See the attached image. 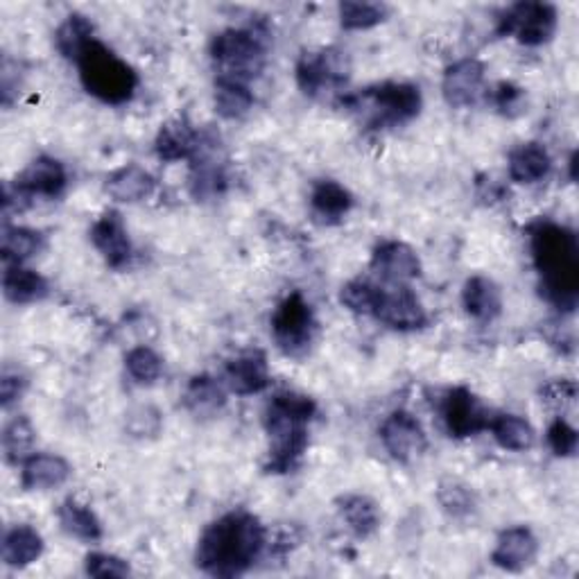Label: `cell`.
I'll return each mask as SVG.
<instances>
[{"mask_svg":"<svg viewBox=\"0 0 579 579\" xmlns=\"http://www.w3.org/2000/svg\"><path fill=\"white\" fill-rule=\"evenodd\" d=\"M267 532L250 512H231L204 530L198 541V568L213 577H238L263 555Z\"/></svg>","mask_w":579,"mask_h":579,"instance_id":"1","label":"cell"},{"mask_svg":"<svg viewBox=\"0 0 579 579\" xmlns=\"http://www.w3.org/2000/svg\"><path fill=\"white\" fill-rule=\"evenodd\" d=\"M530 250L541 274V292L564 313L577 309L579 297V244L577 236L550 219L528 227Z\"/></svg>","mask_w":579,"mask_h":579,"instance_id":"2","label":"cell"},{"mask_svg":"<svg viewBox=\"0 0 579 579\" xmlns=\"http://www.w3.org/2000/svg\"><path fill=\"white\" fill-rule=\"evenodd\" d=\"M317 415V403L292 390L274 394L265 412V428L269 435L267 474H290L299 466L309 449V424Z\"/></svg>","mask_w":579,"mask_h":579,"instance_id":"3","label":"cell"},{"mask_svg":"<svg viewBox=\"0 0 579 579\" xmlns=\"http://www.w3.org/2000/svg\"><path fill=\"white\" fill-rule=\"evenodd\" d=\"M269 48V33L263 25L229 27L211 41V60L219 68V77L250 81L261 75Z\"/></svg>","mask_w":579,"mask_h":579,"instance_id":"4","label":"cell"},{"mask_svg":"<svg viewBox=\"0 0 579 579\" xmlns=\"http://www.w3.org/2000/svg\"><path fill=\"white\" fill-rule=\"evenodd\" d=\"M77 66L85 89L106 104L129 102L136 87H139V75L134 73V68L100 41L89 43L77 60Z\"/></svg>","mask_w":579,"mask_h":579,"instance_id":"5","label":"cell"},{"mask_svg":"<svg viewBox=\"0 0 579 579\" xmlns=\"http://www.w3.org/2000/svg\"><path fill=\"white\" fill-rule=\"evenodd\" d=\"M342 104L351 109H369V123L374 127H394L417 118L421 114L424 98L419 87L407 85V81H382L363 93L344 98Z\"/></svg>","mask_w":579,"mask_h":579,"instance_id":"6","label":"cell"},{"mask_svg":"<svg viewBox=\"0 0 579 579\" xmlns=\"http://www.w3.org/2000/svg\"><path fill=\"white\" fill-rule=\"evenodd\" d=\"M349 75L351 62L347 52L338 48L303 52L297 64V85L311 98H319L328 91H340L347 87Z\"/></svg>","mask_w":579,"mask_h":579,"instance_id":"7","label":"cell"},{"mask_svg":"<svg viewBox=\"0 0 579 579\" xmlns=\"http://www.w3.org/2000/svg\"><path fill=\"white\" fill-rule=\"evenodd\" d=\"M272 333L286 355L301 357L311 349L315 336V317L311 303L301 292L288 294L272 315Z\"/></svg>","mask_w":579,"mask_h":579,"instance_id":"8","label":"cell"},{"mask_svg":"<svg viewBox=\"0 0 579 579\" xmlns=\"http://www.w3.org/2000/svg\"><path fill=\"white\" fill-rule=\"evenodd\" d=\"M495 33L530 48L543 46L557 33V10L550 3H516L499 18Z\"/></svg>","mask_w":579,"mask_h":579,"instance_id":"9","label":"cell"},{"mask_svg":"<svg viewBox=\"0 0 579 579\" xmlns=\"http://www.w3.org/2000/svg\"><path fill=\"white\" fill-rule=\"evenodd\" d=\"M227 188L225 152L219 136L211 129L200 131L196 154L190 156V190L198 200H213Z\"/></svg>","mask_w":579,"mask_h":579,"instance_id":"10","label":"cell"},{"mask_svg":"<svg viewBox=\"0 0 579 579\" xmlns=\"http://www.w3.org/2000/svg\"><path fill=\"white\" fill-rule=\"evenodd\" d=\"M441 417L451 437L466 439L489 428V412L482 401L466 388H453L441 401Z\"/></svg>","mask_w":579,"mask_h":579,"instance_id":"11","label":"cell"},{"mask_svg":"<svg viewBox=\"0 0 579 579\" xmlns=\"http://www.w3.org/2000/svg\"><path fill=\"white\" fill-rule=\"evenodd\" d=\"M380 441L385 451L403 464H410L421 457L428 446L421 424L405 410H397L385 419V424L380 426Z\"/></svg>","mask_w":579,"mask_h":579,"instance_id":"12","label":"cell"},{"mask_svg":"<svg viewBox=\"0 0 579 579\" xmlns=\"http://www.w3.org/2000/svg\"><path fill=\"white\" fill-rule=\"evenodd\" d=\"M66 171L64 165L52 156H39L16 177L14 198L18 202H27L35 198H60L66 188Z\"/></svg>","mask_w":579,"mask_h":579,"instance_id":"13","label":"cell"},{"mask_svg":"<svg viewBox=\"0 0 579 579\" xmlns=\"http://www.w3.org/2000/svg\"><path fill=\"white\" fill-rule=\"evenodd\" d=\"M374 317H378L382 324H388L394 330H419L428 324L424 303L407 286L382 290Z\"/></svg>","mask_w":579,"mask_h":579,"instance_id":"14","label":"cell"},{"mask_svg":"<svg viewBox=\"0 0 579 579\" xmlns=\"http://www.w3.org/2000/svg\"><path fill=\"white\" fill-rule=\"evenodd\" d=\"M372 269L385 281L405 286L407 281L421 277V261L410 244L401 240H388L374 250Z\"/></svg>","mask_w":579,"mask_h":579,"instance_id":"15","label":"cell"},{"mask_svg":"<svg viewBox=\"0 0 579 579\" xmlns=\"http://www.w3.org/2000/svg\"><path fill=\"white\" fill-rule=\"evenodd\" d=\"M484 85V64L476 58H466L451 64L441 81V93L453 109H464L478 102Z\"/></svg>","mask_w":579,"mask_h":579,"instance_id":"16","label":"cell"},{"mask_svg":"<svg viewBox=\"0 0 579 579\" xmlns=\"http://www.w3.org/2000/svg\"><path fill=\"white\" fill-rule=\"evenodd\" d=\"M91 242L102 254L109 267L123 269L131 261V242L123 215L118 211H106L91 229Z\"/></svg>","mask_w":579,"mask_h":579,"instance_id":"17","label":"cell"},{"mask_svg":"<svg viewBox=\"0 0 579 579\" xmlns=\"http://www.w3.org/2000/svg\"><path fill=\"white\" fill-rule=\"evenodd\" d=\"M539 555V541L534 532L526 526H516L505 530L491 553L493 566H499L507 572H520L534 564Z\"/></svg>","mask_w":579,"mask_h":579,"instance_id":"18","label":"cell"},{"mask_svg":"<svg viewBox=\"0 0 579 579\" xmlns=\"http://www.w3.org/2000/svg\"><path fill=\"white\" fill-rule=\"evenodd\" d=\"M227 388L238 397H252L267 390L269 369L267 357L261 351H247L227 365L225 369Z\"/></svg>","mask_w":579,"mask_h":579,"instance_id":"19","label":"cell"},{"mask_svg":"<svg viewBox=\"0 0 579 579\" xmlns=\"http://www.w3.org/2000/svg\"><path fill=\"white\" fill-rule=\"evenodd\" d=\"M73 474L62 455L35 453L21 464V484L25 491H48L62 487Z\"/></svg>","mask_w":579,"mask_h":579,"instance_id":"20","label":"cell"},{"mask_svg":"<svg viewBox=\"0 0 579 579\" xmlns=\"http://www.w3.org/2000/svg\"><path fill=\"white\" fill-rule=\"evenodd\" d=\"M200 141V131L192 127L186 118H173L165 125H161L154 150L156 156L165 163H175V161H190V156L196 154Z\"/></svg>","mask_w":579,"mask_h":579,"instance_id":"21","label":"cell"},{"mask_svg":"<svg viewBox=\"0 0 579 579\" xmlns=\"http://www.w3.org/2000/svg\"><path fill=\"white\" fill-rule=\"evenodd\" d=\"M154 188H156L154 177L136 163L123 165V168H118L106 179L109 196H112L116 202H125V204H136V202L148 200L154 192Z\"/></svg>","mask_w":579,"mask_h":579,"instance_id":"22","label":"cell"},{"mask_svg":"<svg viewBox=\"0 0 579 579\" xmlns=\"http://www.w3.org/2000/svg\"><path fill=\"white\" fill-rule=\"evenodd\" d=\"M462 303L468 317L478 322H493L503 313V297L499 286L487 277H471L464 284Z\"/></svg>","mask_w":579,"mask_h":579,"instance_id":"23","label":"cell"},{"mask_svg":"<svg viewBox=\"0 0 579 579\" xmlns=\"http://www.w3.org/2000/svg\"><path fill=\"white\" fill-rule=\"evenodd\" d=\"M509 177L516 184H537L547 177L553 159L541 143H520L509 152Z\"/></svg>","mask_w":579,"mask_h":579,"instance_id":"24","label":"cell"},{"mask_svg":"<svg viewBox=\"0 0 579 579\" xmlns=\"http://www.w3.org/2000/svg\"><path fill=\"white\" fill-rule=\"evenodd\" d=\"M311 206L315 217H319L324 225H338L353 209V196L342 184L333 179H324L317 181L313 188Z\"/></svg>","mask_w":579,"mask_h":579,"instance_id":"25","label":"cell"},{"mask_svg":"<svg viewBox=\"0 0 579 579\" xmlns=\"http://www.w3.org/2000/svg\"><path fill=\"white\" fill-rule=\"evenodd\" d=\"M184 403L188 407V412L192 417L198 419H211L215 417L219 410L225 407L227 403V394L223 390V385H219L213 376L209 374H200L188 382L186 394H184Z\"/></svg>","mask_w":579,"mask_h":579,"instance_id":"26","label":"cell"},{"mask_svg":"<svg viewBox=\"0 0 579 579\" xmlns=\"http://www.w3.org/2000/svg\"><path fill=\"white\" fill-rule=\"evenodd\" d=\"M338 512L357 539L372 537L380 526V507L363 493H349L338 501Z\"/></svg>","mask_w":579,"mask_h":579,"instance_id":"27","label":"cell"},{"mask_svg":"<svg viewBox=\"0 0 579 579\" xmlns=\"http://www.w3.org/2000/svg\"><path fill=\"white\" fill-rule=\"evenodd\" d=\"M3 292L8 301L18 303H35L48 297V281L35 269H27L23 265H8L3 274Z\"/></svg>","mask_w":579,"mask_h":579,"instance_id":"28","label":"cell"},{"mask_svg":"<svg viewBox=\"0 0 579 579\" xmlns=\"http://www.w3.org/2000/svg\"><path fill=\"white\" fill-rule=\"evenodd\" d=\"M43 555V539L30 526H16L3 539V562L12 568H25Z\"/></svg>","mask_w":579,"mask_h":579,"instance_id":"29","label":"cell"},{"mask_svg":"<svg viewBox=\"0 0 579 579\" xmlns=\"http://www.w3.org/2000/svg\"><path fill=\"white\" fill-rule=\"evenodd\" d=\"M254 106V96L250 87L240 79L231 77H217L215 81V109L217 114L227 121H238L250 114Z\"/></svg>","mask_w":579,"mask_h":579,"instance_id":"30","label":"cell"},{"mask_svg":"<svg viewBox=\"0 0 579 579\" xmlns=\"http://www.w3.org/2000/svg\"><path fill=\"white\" fill-rule=\"evenodd\" d=\"M58 516L66 534L87 543H96L102 539V526L89 505H81L79 501L68 499L62 503Z\"/></svg>","mask_w":579,"mask_h":579,"instance_id":"31","label":"cell"},{"mask_svg":"<svg viewBox=\"0 0 579 579\" xmlns=\"http://www.w3.org/2000/svg\"><path fill=\"white\" fill-rule=\"evenodd\" d=\"M489 428L493 432V439L499 441V446L505 451H530L537 441V432L530 421L516 415H499L489 421Z\"/></svg>","mask_w":579,"mask_h":579,"instance_id":"32","label":"cell"},{"mask_svg":"<svg viewBox=\"0 0 579 579\" xmlns=\"http://www.w3.org/2000/svg\"><path fill=\"white\" fill-rule=\"evenodd\" d=\"M43 250V236L27 227H3L0 236V252L8 265H23L27 259L37 256Z\"/></svg>","mask_w":579,"mask_h":579,"instance_id":"33","label":"cell"},{"mask_svg":"<svg viewBox=\"0 0 579 579\" xmlns=\"http://www.w3.org/2000/svg\"><path fill=\"white\" fill-rule=\"evenodd\" d=\"M93 39V23L85 14H71L54 35V46L66 60H79Z\"/></svg>","mask_w":579,"mask_h":579,"instance_id":"34","label":"cell"},{"mask_svg":"<svg viewBox=\"0 0 579 579\" xmlns=\"http://www.w3.org/2000/svg\"><path fill=\"white\" fill-rule=\"evenodd\" d=\"M344 30H372L388 18L390 10L382 3H361V0H344L338 8Z\"/></svg>","mask_w":579,"mask_h":579,"instance_id":"35","label":"cell"},{"mask_svg":"<svg viewBox=\"0 0 579 579\" xmlns=\"http://www.w3.org/2000/svg\"><path fill=\"white\" fill-rule=\"evenodd\" d=\"M37 432L27 417H14L3 432V451L10 464H23L33 453Z\"/></svg>","mask_w":579,"mask_h":579,"instance_id":"36","label":"cell"},{"mask_svg":"<svg viewBox=\"0 0 579 579\" xmlns=\"http://www.w3.org/2000/svg\"><path fill=\"white\" fill-rule=\"evenodd\" d=\"M380 297H382V290L363 279L349 281L340 290V301L351 313H357V315H376Z\"/></svg>","mask_w":579,"mask_h":579,"instance_id":"37","label":"cell"},{"mask_svg":"<svg viewBox=\"0 0 579 579\" xmlns=\"http://www.w3.org/2000/svg\"><path fill=\"white\" fill-rule=\"evenodd\" d=\"M127 374L139 385H152L163 374V361L150 347H136L125 357Z\"/></svg>","mask_w":579,"mask_h":579,"instance_id":"38","label":"cell"},{"mask_svg":"<svg viewBox=\"0 0 579 579\" xmlns=\"http://www.w3.org/2000/svg\"><path fill=\"white\" fill-rule=\"evenodd\" d=\"M437 501H439L441 509H444L453 518H466L476 509V499H474L471 489L462 482H455V480L439 484Z\"/></svg>","mask_w":579,"mask_h":579,"instance_id":"39","label":"cell"},{"mask_svg":"<svg viewBox=\"0 0 579 579\" xmlns=\"http://www.w3.org/2000/svg\"><path fill=\"white\" fill-rule=\"evenodd\" d=\"M493 104L505 118H518L528 112V93L514 81H501L493 89Z\"/></svg>","mask_w":579,"mask_h":579,"instance_id":"40","label":"cell"},{"mask_svg":"<svg viewBox=\"0 0 579 579\" xmlns=\"http://www.w3.org/2000/svg\"><path fill=\"white\" fill-rule=\"evenodd\" d=\"M541 401L557 412H566L577 403V382L575 380H550L541 388Z\"/></svg>","mask_w":579,"mask_h":579,"instance_id":"41","label":"cell"},{"mask_svg":"<svg viewBox=\"0 0 579 579\" xmlns=\"http://www.w3.org/2000/svg\"><path fill=\"white\" fill-rule=\"evenodd\" d=\"M577 444H579V435L564 417H557L553 424H550L547 446L553 449L557 457H572L577 453Z\"/></svg>","mask_w":579,"mask_h":579,"instance_id":"42","label":"cell"},{"mask_svg":"<svg viewBox=\"0 0 579 579\" xmlns=\"http://www.w3.org/2000/svg\"><path fill=\"white\" fill-rule=\"evenodd\" d=\"M127 430L131 437H156L161 430V415L152 405H139L127 412Z\"/></svg>","mask_w":579,"mask_h":579,"instance_id":"43","label":"cell"},{"mask_svg":"<svg viewBox=\"0 0 579 579\" xmlns=\"http://www.w3.org/2000/svg\"><path fill=\"white\" fill-rule=\"evenodd\" d=\"M87 575L98 577V579H112V577H127L129 564L116 555H106V553H91L87 557Z\"/></svg>","mask_w":579,"mask_h":579,"instance_id":"44","label":"cell"},{"mask_svg":"<svg viewBox=\"0 0 579 579\" xmlns=\"http://www.w3.org/2000/svg\"><path fill=\"white\" fill-rule=\"evenodd\" d=\"M25 390H27V376L18 369L5 367L3 376H0V405L8 410L12 403L21 401Z\"/></svg>","mask_w":579,"mask_h":579,"instance_id":"45","label":"cell"}]
</instances>
